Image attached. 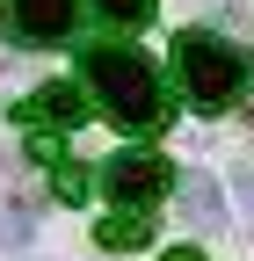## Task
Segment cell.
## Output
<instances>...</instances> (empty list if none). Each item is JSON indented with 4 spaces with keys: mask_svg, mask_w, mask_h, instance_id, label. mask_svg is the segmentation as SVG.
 I'll use <instances>...</instances> for the list:
<instances>
[{
    "mask_svg": "<svg viewBox=\"0 0 254 261\" xmlns=\"http://www.w3.org/2000/svg\"><path fill=\"white\" fill-rule=\"evenodd\" d=\"M182 211L196 218V225H211L218 211H225V203H218V181L211 174H182Z\"/></svg>",
    "mask_w": 254,
    "mask_h": 261,
    "instance_id": "52a82bcc",
    "label": "cell"
},
{
    "mask_svg": "<svg viewBox=\"0 0 254 261\" xmlns=\"http://www.w3.org/2000/svg\"><path fill=\"white\" fill-rule=\"evenodd\" d=\"M73 0H8V29L22 44H58V37H73Z\"/></svg>",
    "mask_w": 254,
    "mask_h": 261,
    "instance_id": "5b68a950",
    "label": "cell"
},
{
    "mask_svg": "<svg viewBox=\"0 0 254 261\" xmlns=\"http://www.w3.org/2000/svg\"><path fill=\"white\" fill-rule=\"evenodd\" d=\"M94 8H102L109 22H145V15H153V0H94Z\"/></svg>",
    "mask_w": 254,
    "mask_h": 261,
    "instance_id": "9c48e42d",
    "label": "cell"
},
{
    "mask_svg": "<svg viewBox=\"0 0 254 261\" xmlns=\"http://www.w3.org/2000/svg\"><path fill=\"white\" fill-rule=\"evenodd\" d=\"M15 116H22L29 130H51V138H58V130H73V123L87 116V102H80V87H73V80H51V87H29Z\"/></svg>",
    "mask_w": 254,
    "mask_h": 261,
    "instance_id": "277c9868",
    "label": "cell"
},
{
    "mask_svg": "<svg viewBox=\"0 0 254 261\" xmlns=\"http://www.w3.org/2000/svg\"><path fill=\"white\" fill-rule=\"evenodd\" d=\"M153 232H145V218H131V211H116V218H102L94 225V247H109V254H138Z\"/></svg>",
    "mask_w": 254,
    "mask_h": 261,
    "instance_id": "8992f818",
    "label": "cell"
},
{
    "mask_svg": "<svg viewBox=\"0 0 254 261\" xmlns=\"http://www.w3.org/2000/svg\"><path fill=\"white\" fill-rule=\"evenodd\" d=\"M174 65H182V87H189V102H196L204 116H225L254 87V58L240 44H225V37H211V29H189V37L174 44Z\"/></svg>",
    "mask_w": 254,
    "mask_h": 261,
    "instance_id": "7a4b0ae2",
    "label": "cell"
},
{
    "mask_svg": "<svg viewBox=\"0 0 254 261\" xmlns=\"http://www.w3.org/2000/svg\"><path fill=\"white\" fill-rule=\"evenodd\" d=\"M22 232H29V225H22V211H15V203H8V196H0V247H15V240H22Z\"/></svg>",
    "mask_w": 254,
    "mask_h": 261,
    "instance_id": "30bf717a",
    "label": "cell"
},
{
    "mask_svg": "<svg viewBox=\"0 0 254 261\" xmlns=\"http://www.w3.org/2000/svg\"><path fill=\"white\" fill-rule=\"evenodd\" d=\"M102 189L138 218V203H160V196L174 189V167L160 152H116V160H102Z\"/></svg>",
    "mask_w": 254,
    "mask_h": 261,
    "instance_id": "3957f363",
    "label": "cell"
},
{
    "mask_svg": "<svg viewBox=\"0 0 254 261\" xmlns=\"http://www.w3.org/2000/svg\"><path fill=\"white\" fill-rule=\"evenodd\" d=\"M160 261H204V247H167Z\"/></svg>",
    "mask_w": 254,
    "mask_h": 261,
    "instance_id": "7c38bea8",
    "label": "cell"
},
{
    "mask_svg": "<svg viewBox=\"0 0 254 261\" xmlns=\"http://www.w3.org/2000/svg\"><path fill=\"white\" fill-rule=\"evenodd\" d=\"M58 167H66V174H58V196H66V203H87V167H73V160H58Z\"/></svg>",
    "mask_w": 254,
    "mask_h": 261,
    "instance_id": "ba28073f",
    "label": "cell"
},
{
    "mask_svg": "<svg viewBox=\"0 0 254 261\" xmlns=\"http://www.w3.org/2000/svg\"><path fill=\"white\" fill-rule=\"evenodd\" d=\"M29 160H51V167H58V138H51V130H29Z\"/></svg>",
    "mask_w": 254,
    "mask_h": 261,
    "instance_id": "8fae6325",
    "label": "cell"
},
{
    "mask_svg": "<svg viewBox=\"0 0 254 261\" xmlns=\"http://www.w3.org/2000/svg\"><path fill=\"white\" fill-rule=\"evenodd\" d=\"M87 87H94V102H102V116L116 130H167V116H174L167 87H160V65L131 44H94L87 51Z\"/></svg>",
    "mask_w": 254,
    "mask_h": 261,
    "instance_id": "6da1fadb",
    "label": "cell"
}]
</instances>
